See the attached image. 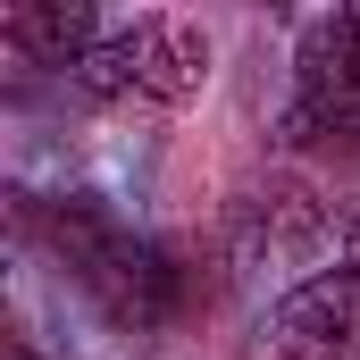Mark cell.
I'll return each mask as SVG.
<instances>
[{"instance_id": "cell-1", "label": "cell", "mask_w": 360, "mask_h": 360, "mask_svg": "<svg viewBox=\"0 0 360 360\" xmlns=\"http://www.w3.org/2000/svg\"><path fill=\"white\" fill-rule=\"evenodd\" d=\"M285 134L293 143H360V25H352V8L302 25Z\"/></svg>"}, {"instance_id": "cell-2", "label": "cell", "mask_w": 360, "mask_h": 360, "mask_svg": "<svg viewBox=\"0 0 360 360\" xmlns=\"http://www.w3.org/2000/svg\"><path fill=\"white\" fill-rule=\"evenodd\" d=\"M276 360H360V269L302 276L269 319Z\"/></svg>"}, {"instance_id": "cell-3", "label": "cell", "mask_w": 360, "mask_h": 360, "mask_svg": "<svg viewBox=\"0 0 360 360\" xmlns=\"http://www.w3.org/2000/svg\"><path fill=\"white\" fill-rule=\"evenodd\" d=\"M84 293L109 310V327H126V335H160V327L176 319V302H184V276H176V260H168L160 243L117 235L109 260L84 276Z\"/></svg>"}, {"instance_id": "cell-4", "label": "cell", "mask_w": 360, "mask_h": 360, "mask_svg": "<svg viewBox=\"0 0 360 360\" xmlns=\"http://www.w3.org/2000/svg\"><path fill=\"white\" fill-rule=\"evenodd\" d=\"M126 51H134V92L143 101H193L201 76H210V42L184 17H134Z\"/></svg>"}, {"instance_id": "cell-5", "label": "cell", "mask_w": 360, "mask_h": 360, "mask_svg": "<svg viewBox=\"0 0 360 360\" xmlns=\"http://www.w3.org/2000/svg\"><path fill=\"white\" fill-rule=\"evenodd\" d=\"M0 42L8 51H25L34 68H84V51L101 42V25H92L84 0H25V8H8L0 17Z\"/></svg>"}, {"instance_id": "cell-6", "label": "cell", "mask_w": 360, "mask_h": 360, "mask_svg": "<svg viewBox=\"0 0 360 360\" xmlns=\"http://www.w3.org/2000/svg\"><path fill=\"white\" fill-rule=\"evenodd\" d=\"M42 235H51V252H59L76 276H92L101 260H109V243H117L126 226H117V218H109L92 193H68V201H51V210H42Z\"/></svg>"}, {"instance_id": "cell-7", "label": "cell", "mask_w": 360, "mask_h": 360, "mask_svg": "<svg viewBox=\"0 0 360 360\" xmlns=\"http://www.w3.org/2000/svg\"><path fill=\"white\" fill-rule=\"evenodd\" d=\"M8 360H25V344H8Z\"/></svg>"}]
</instances>
